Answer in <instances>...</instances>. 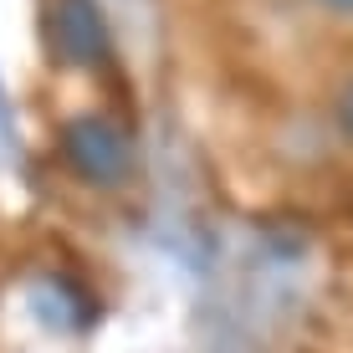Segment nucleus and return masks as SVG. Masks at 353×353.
<instances>
[{
    "instance_id": "f257e3e1",
    "label": "nucleus",
    "mask_w": 353,
    "mask_h": 353,
    "mask_svg": "<svg viewBox=\"0 0 353 353\" xmlns=\"http://www.w3.org/2000/svg\"><path fill=\"white\" fill-rule=\"evenodd\" d=\"M62 149L67 159L77 164V174H88L92 185H118L128 169V143L123 133L103 118H72L67 133H62Z\"/></svg>"
},
{
    "instance_id": "f03ea898",
    "label": "nucleus",
    "mask_w": 353,
    "mask_h": 353,
    "mask_svg": "<svg viewBox=\"0 0 353 353\" xmlns=\"http://www.w3.org/2000/svg\"><path fill=\"white\" fill-rule=\"evenodd\" d=\"M52 36H57L62 62H72V67H92L108 52V31H103V16H97L92 0H57Z\"/></svg>"
},
{
    "instance_id": "7ed1b4c3",
    "label": "nucleus",
    "mask_w": 353,
    "mask_h": 353,
    "mask_svg": "<svg viewBox=\"0 0 353 353\" xmlns=\"http://www.w3.org/2000/svg\"><path fill=\"white\" fill-rule=\"evenodd\" d=\"M338 113H343V128H348V133H353V88H348V92H343V108H338Z\"/></svg>"
},
{
    "instance_id": "20e7f679",
    "label": "nucleus",
    "mask_w": 353,
    "mask_h": 353,
    "mask_svg": "<svg viewBox=\"0 0 353 353\" xmlns=\"http://www.w3.org/2000/svg\"><path fill=\"white\" fill-rule=\"evenodd\" d=\"M327 6H338V10H353V0H327Z\"/></svg>"
}]
</instances>
